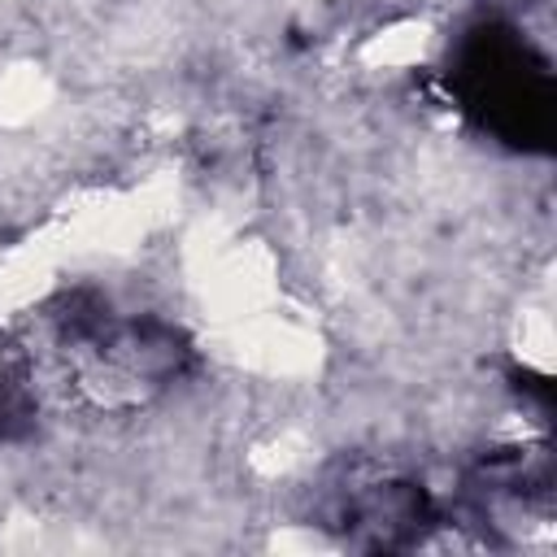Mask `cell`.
I'll return each instance as SVG.
<instances>
[{
	"mask_svg": "<svg viewBox=\"0 0 557 557\" xmlns=\"http://www.w3.org/2000/svg\"><path fill=\"white\" fill-rule=\"evenodd\" d=\"M61 348L96 400H144L183 370L187 352L170 326L117 318L109 305H70L61 318Z\"/></svg>",
	"mask_w": 557,
	"mask_h": 557,
	"instance_id": "obj_1",
	"label": "cell"
},
{
	"mask_svg": "<svg viewBox=\"0 0 557 557\" xmlns=\"http://www.w3.org/2000/svg\"><path fill=\"white\" fill-rule=\"evenodd\" d=\"M457 87L466 109L483 117L500 139L531 144L553 126V83L544 61L509 30H479L457 61Z\"/></svg>",
	"mask_w": 557,
	"mask_h": 557,
	"instance_id": "obj_2",
	"label": "cell"
}]
</instances>
